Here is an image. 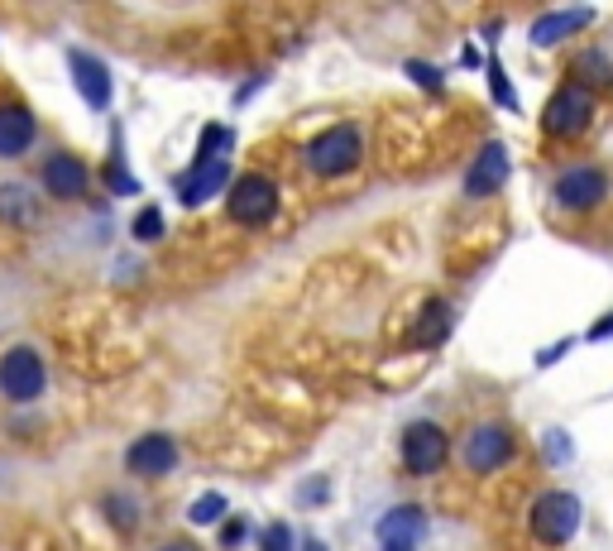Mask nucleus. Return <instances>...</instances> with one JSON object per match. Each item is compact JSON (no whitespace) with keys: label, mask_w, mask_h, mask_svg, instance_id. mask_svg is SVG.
<instances>
[{"label":"nucleus","mask_w":613,"mask_h":551,"mask_svg":"<svg viewBox=\"0 0 613 551\" xmlns=\"http://www.w3.org/2000/svg\"><path fill=\"white\" fill-rule=\"evenodd\" d=\"M226 182H230V164L226 159L192 164V173L178 182V196H182V206H202V202H212V196L226 188Z\"/></svg>","instance_id":"obj_13"},{"label":"nucleus","mask_w":613,"mask_h":551,"mask_svg":"<svg viewBox=\"0 0 613 551\" xmlns=\"http://www.w3.org/2000/svg\"><path fill=\"white\" fill-rule=\"evenodd\" d=\"M513 456H518V441L503 423L469 427V437L461 446V461H465V470H475V475H493V470H503Z\"/></svg>","instance_id":"obj_5"},{"label":"nucleus","mask_w":613,"mask_h":551,"mask_svg":"<svg viewBox=\"0 0 613 551\" xmlns=\"http://www.w3.org/2000/svg\"><path fill=\"white\" fill-rule=\"evenodd\" d=\"M374 537H379V551H417L427 537V514L417 504H398L379 518Z\"/></svg>","instance_id":"obj_9"},{"label":"nucleus","mask_w":613,"mask_h":551,"mask_svg":"<svg viewBox=\"0 0 613 551\" xmlns=\"http://www.w3.org/2000/svg\"><path fill=\"white\" fill-rule=\"evenodd\" d=\"M240 542H245V518H230L226 528H220V547H226V551H235Z\"/></svg>","instance_id":"obj_27"},{"label":"nucleus","mask_w":613,"mask_h":551,"mask_svg":"<svg viewBox=\"0 0 613 551\" xmlns=\"http://www.w3.org/2000/svg\"><path fill=\"white\" fill-rule=\"evenodd\" d=\"M303 159L317 178H345V173H355L360 159H364V139H360L355 125H331V130H321V135L307 139Z\"/></svg>","instance_id":"obj_1"},{"label":"nucleus","mask_w":613,"mask_h":551,"mask_svg":"<svg viewBox=\"0 0 613 551\" xmlns=\"http://www.w3.org/2000/svg\"><path fill=\"white\" fill-rule=\"evenodd\" d=\"M508 182V149L499 139L493 144H485V149H479V159L469 164V173H465V192L469 196H493Z\"/></svg>","instance_id":"obj_11"},{"label":"nucleus","mask_w":613,"mask_h":551,"mask_svg":"<svg viewBox=\"0 0 613 551\" xmlns=\"http://www.w3.org/2000/svg\"><path fill=\"white\" fill-rule=\"evenodd\" d=\"M542 451H546V465H570V451H576V446H570V437L566 431H546L542 437Z\"/></svg>","instance_id":"obj_21"},{"label":"nucleus","mask_w":613,"mask_h":551,"mask_svg":"<svg viewBox=\"0 0 613 551\" xmlns=\"http://www.w3.org/2000/svg\"><path fill=\"white\" fill-rule=\"evenodd\" d=\"M566 350H570V340H556V350H542V356H537V364H552V360H560V356H566Z\"/></svg>","instance_id":"obj_29"},{"label":"nucleus","mask_w":613,"mask_h":551,"mask_svg":"<svg viewBox=\"0 0 613 551\" xmlns=\"http://www.w3.org/2000/svg\"><path fill=\"white\" fill-rule=\"evenodd\" d=\"M408 77H412V82H422L427 91H441V72L427 68V63H408Z\"/></svg>","instance_id":"obj_26"},{"label":"nucleus","mask_w":613,"mask_h":551,"mask_svg":"<svg viewBox=\"0 0 613 551\" xmlns=\"http://www.w3.org/2000/svg\"><path fill=\"white\" fill-rule=\"evenodd\" d=\"M451 336V307L446 303H427L422 307V322H417V346H441Z\"/></svg>","instance_id":"obj_18"},{"label":"nucleus","mask_w":613,"mask_h":551,"mask_svg":"<svg viewBox=\"0 0 613 551\" xmlns=\"http://www.w3.org/2000/svg\"><path fill=\"white\" fill-rule=\"evenodd\" d=\"M590 125H594V91H584L576 82H560L542 111V130L552 139H580Z\"/></svg>","instance_id":"obj_2"},{"label":"nucleus","mask_w":613,"mask_h":551,"mask_svg":"<svg viewBox=\"0 0 613 551\" xmlns=\"http://www.w3.org/2000/svg\"><path fill=\"white\" fill-rule=\"evenodd\" d=\"M230 144H235V135H230L226 125H206V130H202V144H197V164L220 159L216 149H226V154H230Z\"/></svg>","instance_id":"obj_20"},{"label":"nucleus","mask_w":613,"mask_h":551,"mask_svg":"<svg viewBox=\"0 0 613 551\" xmlns=\"http://www.w3.org/2000/svg\"><path fill=\"white\" fill-rule=\"evenodd\" d=\"M44 384H48V370H44V360H38V350L15 346L0 360V393H5L10 403H34L38 393H44Z\"/></svg>","instance_id":"obj_7"},{"label":"nucleus","mask_w":613,"mask_h":551,"mask_svg":"<svg viewBox=\"0 0 613 551\" xmlns=\"http://www.w3.org/2000/svg\"><path fill=\"white\" fill-rule=\"evenodd\" d=\"M451 461V437L436 423H408L402 431V465L412 475H436L441 465Z\"/></svg>","instance_id":"obj_8"},{"label":"nucleus","mask_w":613,"mask_h":551,"mask_svg":"<svg viewBox=\"0 0 613 551\" xmlns=\"http://www.w3.org/2000/svg\"><path fill=\"white\" fill-rule=\"evenodd\" d=\"M38 135L34 115L24 106H0V159H20V154H30V144Z\"/></svg>","instance_id":"obj_14"},{"label":"nucleus","mask_w":613,"mask_h":551,"mask_svg":"<svg viewBox=\"0 0 613 551\" xmlns=\"http://www.w3.org/2000/svg\"><path fill=\"white\" fill-rule=\"evenodd\" d=\"M163 551H197V542H168Z\"/></svg>","instance_id":"obj_31"},{"label":"nucleus","mask_w":613,"mask_h":551,"mask_svg":"<svg viewBox=\"0 0 613 551\" xmlns=\"http://www.w3.org/2000/svg\"><path fill=\"white\" fill-rule=\"evenodd\" d=\"M44 188L58 196V202H72V196L87 192V168L72 159V154H54L44 164Z\"/></svg>","instance_id":"obj_15"},{"label":"nucleus","mask_w":613,"mask_h":551,"mask_svg":"<svg viewBox=\"0 0 613 551\" xmlns=\"http://www.w3.org/2000/svg\"><path fill=\"white\" fill-rule=\"evenodd\" d=\"M226 212H230V221H240V226H269L273 212H279V182L269 173L235 178V188L226 196Z\"/></svg>","instance_id":"obj_4"},{"label":"nucleus","mask_w":613,"mask_h":551,"mask_svg":"<svg viewBox=\"0 0 613 551\" xmlns=\"http://www.w3.org/2000/svg\"><path fill=\"white\" fill-rule=\"evenodd\" d=\"M259 547H264V551H293V532H288V522H269L264 537H259Z\"/></svg>","instance_id":"obj_24"},{"label":"nucleus","mask_w":613,"mask_h":551,"mask_svg":"<svg viewBox=\"0 0 613 551\" xmlns=\"http://www.w3.org/2000/svg\"><path fill=\"white\" fill-rule=\"evenodd\" d=\"M159 235H163L159 206H149V212H139V216H135V240H159Z\"/></svg>","instance_id":"obj_23"},{"label":"nucleus","mask_w":613,"mask_h":551,"mask_svg":"<svg viewBox=\"0 0 613 551\" xmlns=\"http://www.w3.org/2000/svg\"><path fill=\"white\" fill-rule=\"evenodd\" d=\"M220 514H226V498H220V494H206V498H197V504L188 508L192 528H206V522H216Z\"/></svg>","instance_id":"obj_22"},{"label":"nucleus","mask_w":613,"mask_h":551,"mask_svg":"<svg viewBox=\"0 0 613 551\" xmlns=\"http://www.w3.org/2000/svg\"><path fill=\"white\" fill-rule=\"evenodd\" d=\"M584 24H594V10H546V15L532 24V44H537V48H552V44H560L566 34L584 30Z\"/></svg>","instance_id":"obj_16"},{"label":"nucleus","mask_w":613,"mask_h":551,"mask_svg":"<svg viewBox=\"0 0 613 551\" xmlns=\"http://www.w3.org/2000/svg\"><path fill=\"white\" fill-rule=\"evenodd\" d=\"M0 221H10V226H30V221H34L30 192H24L20 182H10V188H0Z\"/></svg>","instance_id":"obj_19"},{"label":"nucleus","mask_w":613,"mask_h":551,"mask_svg":"<svg viewBox=\"0 0 613 551\" xmlns=\"http://www.w3.org/2000/svg\"><path fill=\"white\" fill-rule=\"evenodd\" d=\"M489 87H493V97H499L508 111L518 106V97H513V87H508V77H503V68H499V63H493V68H489Z\"/></svg>","instance_id":"obj_25"},{"label":"nucleus","mask_w":613,"mask_h":551,"mask_svg":"<svg viewBox=\"0 0 613 551\" xmlns=\"http://www.w3.org/2000/svg\"><path fill=\"white\" fill-rule=\"evenodd\" d=\"M68 68H72V82L77 91L87 97V106H97V111H106L111 106V68L101 58H91V54H68Z\"/></svg>","instance_id":"obj_12"},{"label":"nucleus","mask_w":613,"mask_h":551,"mask_svg":"<svg viewBox=\"0 0 613 551\" xmlns=\"http://www.w3.org/2000/svg\"><path fill=\"white\" fill-rule=\"evenodd\" d=\"M111 518H115V522H121V528H125V532H129V528H135V508H129V504H125V494H115V498H111Z\"/></svg>","instance_id":"obj_28"},{"label":"nucleus","mask_w":613,"mask_h":551,"mask_svg":"<svg viewBox=\"0 0 613 551\" xmlns=\"http://www.w3.org/2000/svg\"><path fill=\"white\" fill-rule=\"evenodd\" d=\"M527 528H532V537H537L542 547H566L570 537H576V528H580V498L566 494V490L542 494L537 504H532Z\"/></svg>","instance_id":"obj_3"},{"label":"nucleus","mask_w":613,"mask_h":551,"mask_svg":"<svg viewBox=\"0 0 613 551\" xmlns=\"http://www.w3.org/2000/svg\"><path fill=\"white\" fill-rule=\"evenodd\" d=\"M303 551H326V547L317 542V537H307V542H303Z\"/></svg>","instance_id":"obj_32"},{"label":"nucleus","mask_w":613,"mask_h":551,"mask_svg":"<svg viewBox=\"0 0 613 551\" xmlns=\"http://www.w3.org/2000/svg\"><path fill=\"white\" fill-rule=\"evenodd\" d=\"M552 196H556L560 212H594V206L609 196V173L594 168V164H576L556 178Z\"/></svg>","instance_id":"obj_6"},{"label":"nucleus","mask_w":613,"mask_h":551,"mask_svg":"<svg viewBox=\"0 0 613 551\" xmlns=\"http://www.w3.org/2000/svg\"><path fill=\"white\" fill-rule=\"evenodd\" d=\"M609 336H613V317H604V322L590 326V340H609Z\"/></svg>","instance_id":"obj_30"},{"label":"nucleus","mask_w":613,"mask_h":551,"mask_svg":"<svg viewBox=\"0 0 613 551\" xmlns=\"http://www.w3.org/2000/svg\"><path fill=\"white\" fill-rule=\"evenodd\" d=\"M570 82L584 91H609L613 87V63L604 48H580L576 63H570Z\"/></svg>","instance_id":"obj_17"},{"label":"nucleus","mask_w":613,"mask_h":551,"mask_svg":"<svg viewBox=\"0 0 613 551\" xmlns=\"http://www.w3.org/2000/svg\"><path fill=\"white\" fill-rule=\"evenodd\" d=\"M125 465L135 470V475H145V480L168 475V470L178 465V446L168 441L163 431H149V437H139V441L125 451Z\"/></svg>","instance_id":"obj_10"}]
</instances>
